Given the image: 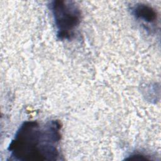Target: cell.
Instances as JSON below:
<instances>
[{
	"mask_svg": "<svg viewBox=\"0 0 161 161\" xmlns=\"http://www.w3.org/2000/svg\"><path fill=\"white\" fill-rule=\"evenodd\" d=\"M58 36L61 39H69L80 21V12L76 6L70 2L55 1L52 5Z\"/></svg>",
	"mask_w": 161,
	"mask_h": 161,
	"instance_id": "cell-2",
	"label": "cell"
},
{
	"mask_svg": "<svg viewBox=\"0 0 161 161\" xmlns=\"http://www.w3.org/2000/svg\"><path fill=\"white\" fill-rule=\"evenodd\" d=\"M59 130L60 125L55 121L43 127L35 121L24 123L9 145L11 156L19 160H56Z\"/></svg>",
	"mask_w": 161,
	"mask_h": 161,
	"instance_id": "cell-1",
	"label": "cell"
},
{
	"mask_svg": "<svg viewBox=\"0 0 161 161\" xmlns=\"http://www.w3.org/2000/svg\"><path fill=\"white\" fill-rule=\"evenodd\" d=\"M132 11L136 19L147 24H154L157 21V15L155 11L148 5L137 4L133 7Z\"/></svg>",
	"mask_w": 161,
	"mask_h": 161,
	"instance_id": "cell-3",
	"label": "cell"
}]
</instances>
